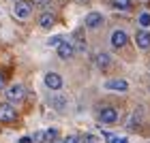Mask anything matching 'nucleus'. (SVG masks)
<instances>
[{"instance_id": "obj_16", "label": "nucleus", "mask_w": 150, "mask_h": 143, "mask_svg": "<svg viewBox=\"0 0 150 143\" xmlns=\"http://www.w3.org/2000/svg\"><path fill=\"white\" fill-rule=\"evenodd\" d=\"M32 4H35L37 6V9H50V6H52V0H32Z\"/></svg>"}, {"instance_id": "obj_26", "label": "nucleus", "mask_w": 150, "mask_h": 143, "mask_svg": "<svg viewBox=\"0 0 150 143\" xmlns=\"http://www.w3.org/2000/svg\"><path fill=\"white\" fill-rule=\"evenodd\" d=\"M13 2H15V0H13Z\"/></svg>"}, {"instance_id": "obj_24", "label": "nucleus", "mask_w": 150, "mask_h": 143, "mask_svg": "<svg viewBox=\"0 0 150 143\" xmlns=\"http://www.w3.org/2000/svg\"><path fill=\"white\" fill-rule=\"evenodd\" d=\"M2 88H4V77L0 75V90H2Z\"/></svg>"}, {"instance_id": "obj_6", "label": "nucleus", "mask_w": 150, "mask_h": 143, "mask_svg": "<svg viewBox=\"0 0 150 143\" xmlns=\"http://www.w3.org/2000/svg\"><path fill=\"white\" fill-rule=\"evenodd\" d=\"M110 41H112V47H114V49H120V47H125V45H127L129 36H127V32H125V30H114Z\"/></svg>"}, {"instance_id": "obj_15", "label": "nucleus", "mask_w": 150, "mask_h": 143, "mask_svg": "<svg viewBox=\"0 0 150 143\" xmlns=\"http://www.w3.org/2000/svg\"><path fill=\"white\" fill-rule=\"evenodd\" d=\"M137 24L142 26V28H150V13H142V15L137 17Z\"/></svg>"}, {"instance_id": "obj_25", "label": "nucleus", "mask_w": 150, "mask_h": 143, "mask_svg": "<svg viewBox=\"0 0 150 143\" xmlns=\"http://www.w3.org/2000/svg\"><path fill=\"white\" fill-rule=\"evenodd\" d=\"M50 143H62V141H56V139H54V141H50Z\"/></svg>"}, {"instance_id": "obj_8", "label": "nucleus", "mask_w": 150, "mask_h": 143, "mask_svg": "<svg viewBox=\"0 0 150 143\" xmlns=\"http://www.w3.org/2000/svg\"><path fill=\"white\" fill-rule=\"evenodd\" d=\"M105 90H112V92H127L129 90V83L125 79H110L105 81Z\"/></svg>"}, {"instance_id": "obj_2", "label": "nucleus", "mask_w": 150, "mask_h": 143, "mask_svg": "<svg viewBox=\"0 0 150 143\" xmlns=\"http://www.w3.org/2000/svg\"><path fill=\"white\" fill-rule=\"evenodd\" d=\"M32 13V2L28 0H15V6H13V15L17 19H28Z\"/></svg>"}, {"instance_id": "obj_17", "label": "nucleus", "mask_w": 150, "mask_h": 143, "mask_svg": "<svg viewBox=\"0 0 150 143\" xmlns=\"http://www.w3.org/2000/svg\"><path fill=\"white\" fill-rule=\"evenodd\" d=\"M139 118H142V115H139L137 111H135V113L131 115V118H129V124H127V126H129V128H135V126L139 124Z\"/></svg>"}, {"instance_id": "obj_20", "label": "nucleus", "mask_w": 150, "mask_h": 143, "mask_svg": "<svg viewBox=\"0 0 150 143\" xmlns=\"http://www.w3.org/2000/svg\"><path fill=\"white\" fill-rule=\"evenodd\" d=\"M62 143H81V139H79V137H75V135H69V137H64V139H62Z\"/></svg>"}, {"instance_id": "obj_12", "label": "nucleus", "mask_w": 150, "mask_h": 143, "mask_svg": "<svg viewBox=\"0 0 150 143\" xmlns=\"http://www.w3.org/2000/svg\"><path fill=\"white\" fill-rule=\"evenodd\" d=\"M50 105L56 109V111H64L67 109V98L60 96V94H52L50 96Z\"/></svg>"}, {"instance_id": "obj_4", "label": "nucleus", "mask_w": 150, "mask_h": 143, "mask_svg": "<svg viewBox=\"0 0 150 143\" xmlns=\"http://www.w3.org/2000/svg\"><path fill=\"white\" fill-rule=\"evenodd\" d=\"M56 49H58V56L62 58V60H69V58L75 56V45H73V41H64V39H62V43H60Z\"/></svg>"}, {"instance_id": "obj_1", "label": "nucleus", "mask_w": 150, "mask_h": 143, "mask_svg": "<svg viewBox=\"0 0 150 143\" xmlns=\"http://www.w3.org/2000/svg\"><path fill=\"white\" fill-rule=\"evenodd\" d=\"M4 96H6V100H9L11 105H17V103H22V100H24L26 90H24L22 83H13V86H9L4 90Z\"/></svg>"}, {"instance_id": "obj_22", "label": "nucleus", "mask_w": 150, "mask_h": 143, "mask_svg": "<svg viewBox=\"0 0 150 143\" xmlns=\"http://www.w3.org/2000/svg\"><path fill=\"white\" fill-rule=\"evenodd\" d=\"M81 143H97V139H94L92 135H86V137L81 139Z\"/></svg>"}, {"instance_id": "obj_18", "label": "nucleus", "mask_w": 150, "mask_h": 143, "mask_svg": "<svg viewBox=\"0 0 150 143\" xmlns=\"http://www.w3.org/2000/svg\"><path fill=\"white\" fill-rule=\"evenodd\" d=\"M60 43H62V36H52V39H47V47H58Z\"/></svg>"}, {"instance_id": "obj_23", "label": "nucleus", "mask_w": 150, "mask_h": 143, "mask_svg": "<svg viewBox=\"0 0 150 143\" xmlns=\"http://www.w3.org/2000/svg\"><path fill=\"white\" fill-rule=\"evenodd\" d=\"M17 143H32V139H30V137H22Z\"/></svg>"}, {"instance_id": "obj_14", "label": "nucleus", "mask_w": 150, "mask_h": 143, "mask_svg": "<svg viewBox=\"0 0 150 143\" xmlns=\"http://www.w3.org/2000/svg\"><path fill=\"white\" fill-rule=\"evenodd\" d=\"M112 6L118 11H129L131 9V0H112Z\"/></svg>"}, {"instance_id": "obj_21", "label": "nucleus", "mask_w": 150, "mask_h": 143, "mask_svg": "<svg viewBox=\"0 0 150 143\" xmlns=\"http://www.w3.org/2000/svg\"><path fill=\"white\" fill-rule=\"evenodd\" d=\"M43 139H45V132H35V137H32V141H35V143H43Z\"/></svg>"}, {"instance_id": "obj_7", "label": "nucleus", "mask_w": 150, "mask_h": 143, "mask_svg": "<svg viewBox=\"0 0 150 143\" xmlns=\"http://www.w3.org/2000/svg\"><path fill=\"white\" fill-rule=\"evenodd\" d=\"M99 118H101L103 124H114V122L118 120V111H116L114 107H103L101 113H99Z\"/></svg>"}, {"instance_id": "obj_9", "label": "nucleus", "mask_w": 150, "mask_h": 143, "mask_svg": "<svg viewBox=\"0 0 150 143\" xmlns=\"http://www.w3.org/2000/svg\"><path fill=\"white\" fill-rule=\"evenodd\" d=\"M86 28H99V26L101 24H103V15H101V13H97V11H92V13H88V15H86Z\"/></svg>"}, {"instance_id": "obj_3", "label": "nucleus", "mask_w": 150, "mask_h": 143, "mask_svg": "<svg viewBox=\"0 0 150 143\" xmlns=\"http://www.w3.org/2000/svg\"><path fill=\"white\" fill-rule=\"evenodd\" d=\"M17 120V111L15 107H13L9 100L6 103H0V122H6V124H11V122Z\"/></svg>"}, {"instance_id": "obj_10", "label": "nucleus", "mask_w": 150, "mask_h": 143, "mask_svg": "<svg viewBox=\"0 0 150 143\" xmlns=\"http://www.w3.org/2000/svg\"><path fill=\"white\" fill-rule=\"evenodd\" d=\"M135 45H137L139 49H148L150 47V32L139 30L137 34H135Z\"/></svg>"}, {"instance_id": "obj_5", "label": "nucleus", "mask_w": 150, "mask_h": 143, "mask_svg": "<svg viewBox=\"0 0 150 143\" xmlns=\"http://www.w3.org/2000/svg\"><path fill=\"white\" fill-rule=\"evenodd\" d=\"M43 81H45V86L50 88V90H60V88H62V77H60L58 73H45Z\"/></svg>"}, {"instance_id": "obj_11", "label": "nucleus", "mask_w": 150, "mask_h": 143, "mask_svg": "<svg viewBox=\"0 0 150 143\" xmlns=\"http://www.w3.org/2000/svg\"><path fill=\"white\" fill-rule=\"evenodd\" d=\"M54 24H56V19H54V15H52L50 11H43V13L39 15V26H41L43 30H50Z\"/></svg>"}, {"instance_id": "obj_19", "label": "nucleus", "mask_w": 150, "mask_h": 143, "mask_svg": "<svg viewBox=\"0 0 150 143\" xmlns=\"http://www.w3.org/2000/svg\"><path fill=\"white\" fill-rule=\"evenodd\" d=\"M45 139H47V143L54 141V139H58V130H56V128H50V130L45 132Z\"/></svg>"}, {"instance_id": "obj_13", "label": "nucleus", "mask_w": 150, "mask_h": 143, "mask_svg": "<svg viewBox=\"0 0 150 143\" xmlns=\"http://www.w3.org/2000/svg\"><path fill=\"white\" fill-rule=\"evenodd\" d=\"M110 64H112V58H110V53H105V51L97 53V66H99V69H107Z\"/></svg>"}]
</instances>
